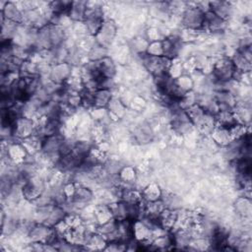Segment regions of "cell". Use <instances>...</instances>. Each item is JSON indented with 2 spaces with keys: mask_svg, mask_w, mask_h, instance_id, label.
I'll return each mask as SVG.
<instances>
[{
  "mask_svg": "<svg viewBox=\"0 0 252 252\" xmlns=\"http://www.w3.org/2000/svg\"><path fill=\"white\" fill-rule=\"evenodd\" d=\"M1 20L11 21L17 24L23 23V10L13 2H6L1 8Z\"/></svg>",
  "mask_w": 252,
  "mask_h": 252,
  "instance_id": "9",
  "label": "cell"
},
{
  "mask_svg": "<svg viewBox=\"0 0 252 252\" xmlns=\"http://www.w3.org/2000/svg\"><path fill=\"white\" fill-rule=\"evenodd\" d=\"M226 27V21L220 19L216 14H214L212 11H207L205 13V21H204V27L203 30H206L210 32H222Z\"/></svg>",
  "mask_w": 252,
  "mask_h": 252,
  "instance_id": "8",
  "label": "cell"
},
{
  "mask_svg": "<svg viewBox=\"0 0 252 252\" xmlns=\"http://www.w3.org/2000/svg\"><path fill=\"white\" fill-rule=\"evenodd\" d=\"M118 178L121 183L129 185V184L135 182V180L137 178V174H136L135 169L132 166L124 165L118 174Z\"/></svg>",
  "mask_w": 252,
  "mask_h": 252,
  "instance_id": "19",
  "label": "cell"
},
{
  "mask_svg": "<svg viewBox=\"0 0 252 252\" xmlns=\"http://www.w3.org/2000/svg\"><path fill=\"white\" fill-rule=\"evenodd\" d=\"M211 134H212V139L214 143L221 147H225L232 141V138L229 133V129L220 125H216L212 130Z\"/></svg>",
  "mask_w": 252,
  "mask_h": 252,
  "instance_id": "11",
  "label": "cell"
},
{
  "mask_svg": "<svg viewBox=\"0 0 252 252\" xmlns=\"http://www.w3.org/2000/svg\"><path fill=\"white\" fill-rule=\"evenodd\" d=\"M109 112L115 116H122L125 112V106L122 101L116 97H112L107 105Z\"/></svg>",
  "mask_w": 252,
  "mask_h": 252,
  "instance_id": "22",
  "label": "cell"
},
{
  "mask_svg": "<svg viewBox=\"0 0 252 252\" xmlns=\"http://www.w3.org/2000/svg\"><path fill=\"white\" fill-rule=\"evenodd\" d=\"M142 198L145 202H152L161 199L162 192L159 188V186L156 183H150L148 184L142 191Z\"/></svg>",
  "mask_w": 252,
  "mask_h": 252,
  "instance_id": "14",
  "label": "cell"
},
{
  "mask_svg": "<svg viewBox=\"0 0 252 252\" xmlns=\"http://www.w3.org/2000/svg\"><path fill=\"white\" fill-rule=\"evenodd\" d=\"M182 39L180 35H169L161 39L162 49H163V56L169 59H175L181 50L182 46Z\"/></svg>",
  "mask_w": 252,
  "mask_h": 252,
  "instance_id": "5",
  "label": "cell"
},
{
  "mask_svg": "<svg viewBox=\"0 0 252 252\" xmlns=\"http://www.w3.org/2000/svg\"><path fill=\"white\" fill-rule=\"evenodd\" d=\"M71 76V66L69 63L61 62L55 63V65L51 68L49 79L56 83L63 85Z\"/></svg>",
  "mask_w": 252,
  "mask_h": 252,
  "instance_id": "7",
  "label": "cell"
},
{
  "mask_svg": "<svg viewBox=\"0 0 252 252\" xmlns=\"http://www.w3.org/2000/svg\"><path fill=\"white\" fill-rule=\"evenodd\" d=\"M106 48L99 45V44H95L91 46L90 51H89V59L90 61H99L102 58L106 57Z\"/></svg>",
  "mask_w": 252,
  "mask_h": 252,
  "instance_id": "21",
  "label": "cell"
},
{
  "mask_svg": "<svg viewBox=\"0 0 252 252\" xmlns=\"http://www.w3.org/2000/svg\"><path fill=\"white\" fill-rule=\"evenodd\" d=\"M87 8L88 5L85 2H72V6L68 12V17L71 19V21L83 22L85 19Z\"/></svg>",
  "mask_w": 252,
  "mask_h": 252,
  "instance_id": "13",
  "label": "cell"
},
{
  "mask_svg": "<svg viewBox=\"0 0 252 252\" xmlns=\"http://www.w3.org/2000/svg\"><path fill=\"white\" fill-rule=\"evenodd\" d=\"M35 131L36 124L32 118L29 117L20 116L14 124V137H17L20 140H24L33 135Z\"/></svg>",
  "mask_w": 252,
  "mask_h": 252,
  "instance_id": "3",
  "label": "cell"
},
{
  "mask_svg": "<svg viewBox=\"0 0 252 252\" xmlns=\"http://www.w3.org/2000/svg\"><path fill=\"white\" fill-rule=\"evenodd\" d=\"M205 11L200 6H189L182 13L181 23L187 29L194 32L203 30Z\"/></svg>",
  "mask_w": 252,
  "mask_h": 252,
  "instance_id": "1",
  "label": "cell"
},
{
  "mask_svg": "<svg viewBox=\"0 0 252 252\" xmlns=\"http://www.w3.org/2000/svg\"><path fill=\"white\" fill-rule=\"evenodd\" d=\"M94 219L98 225L103 224V223L109 221L110 220H112L113 215H112V212H111L109 206L108 205H100V206L96 207V209L94 212Z\"/></svg>",
  "mask_w": 252,
  "mask_h": 252,
  "instance_id": "15",
  "label": "cell"
},
{
  "mask_svg": "<svg viewBox=\"0 0 252 252\" xmlns=\"http://www.w3.org/2000/svg\"><path fill=\"white\" fill-rule=\"evenodd\" d=\"M235 211L241 217H248L251 213V202L250 197H240L235 201Z\"/></svg>",
  "mask_w": 252,
  "mask_h": 252,
  "instance_id": "18",
  "label": "cell"
},
{
  "mask_svg": "<svg viewBox=\"0 0 252 252\" xmlns=\"http://www.w3.org/2000/svg\"><path fill=\"white\" fill-rule=\"evenodd\" d=\"M175 83H176L177 88L183 94H186L187 93L191 92L193 89V86H194V82H193L192 78L189 77L188 75L179 76L178 78L175 79Z\"/></svg>",
  "mask_w": 252,
  "mask_h": 252,
  "instance_id": "20",
  "label": "cell"
},
{
  "mask_svg": "<svg viewBox=\"0 0 252 252\" xmlns=\"http://www.w3.org/2000/svg\"><path fill=\"white\" fill-rule=\"evenodd\" d=\"M111 90L98 89L94 92V107L105 108L112 98Z\"/></svg>",
  "mask_w": 252,
  "mask_h": 252,
  "instance_id": "12",
  "label": "cell"
},
{
  "mask_svg": "<svg viewBox=\"0 0 252 252\" xmlns=\"http://www.w3.org/2000/svg\"><path fill=\"white\" fill-rule=\"evenodd\" d=\"M153 136H154V134H153L152 128L150 126H148V125H141V126H139L135 130V133H134L135 139L139 143H141V144L149 143L152 140Z\"/></svg>",
  "mask_w": 252,
  "mask_h": 252,
  "instance_id": "17",
  "label": "cell"
},
{
  "mask_svg": "<svg viewBox=\"0 0 252 252\" xmlns=\"http://www.w3.org/2000/svg\"><path fill=\"white\" fill-rule=\"evenodd\" d=\"M97 67L104 78L113 79V76L116 73V68H115L114 62L111 58L106 56V57L102 58L101 60L97 61Z\"/></svg>",
  "mask_w": 252,
  "mask_h": 252,
  "instance_id": "16",
  "label": "cell"
},
{
  "mask_svg": "<svg viewBox=\"0 0 252 252\" xmlns=\"http://www.w3.org/2000/svg\"><path fill=\"white\" fill-rule=\"evenodd\" d=\"M146 53L150 56H163V49L161 40L149 42Z\"/></svg>",
  "mask_w": 252,
  "mask_h": 252,
  "instance_id": "23",
  "label": "cell"
},
{
  "mask_svg": "<svg viewBox=\"0 0 252 252\" xmlns=\"http://www.w3.org/2000/svg\"><path fill=\"white\" fill-rule=\"evenodd\" d=\"M115 34H116L115 24L110 20H106V21L104 20L100 30L94 36V39L97 44L106 48L112 42Z\"/></svg>",
  "mask_w": 252,
  "mask_h": 252,
  "instance_id": "4",
  "label": "cell"
},
{
  "mask_svg": "<svg viewBox=\"0 0 252 252\" xmlns=\"http://www.w3.org/2000/svg\"><path fill=\"white\" fill-rule=\"evenodd\" d=\"M28 155L29 153L27 152V150L25 149L22 143L13 142V143L7 144L6 157L11 162L22 164L26 160Z\"/></svg>",
  "mask_w": 252,
  "mask_h": 252,
  "instance_id": "6",
  "label": "cell"
},
{
  "mask_svg": "<svg viewBox=\"0 0 252 252\" xmlns=\"http://www.w3.org/2000/svg\"><path fill=\"white\" fill-rule=\"evenodd\" d=\"M236 69L228 57H221L218 59L212 68L213 77L220 83H227L233 79Z\"/></svg>",
  "mask_w": 252,
  "mask_h": 252,
  "instance_id": "2",
  "label": "cell"
},
{
  "mask_svg": "<svg viewBox=\"0 0 252 252\" xmlns=\"http://www.w3.org/2000/svg\"><path fill=\"white\" fill-rule=\"evenodd\" d=\"M147 35H148L149 42L161 40V39H160L159 31H158L157 28H151V29H149V31H148V32H147Z\"/></svg>",
  "mask_w": 252,
  "mask_h": 252,
  "instance_id": "24",
  "label": "cell"
},
{
  "mask_svg": "<svg viewBox=\"0 0 252 252\" xmlns=\"http://www.w3.org/2000/svg\"><path fill=\"white\" fill-rule=\"evenodd\" d=\"M209 10L224 21H227L231 17L233 12L231 4L224 1H216L209 3Z\"/></svg>",
  "mask_w": 252,
  "mask_h": 252,
  "instance_id": "10",
  "label": "cell"
}]
</instances>
